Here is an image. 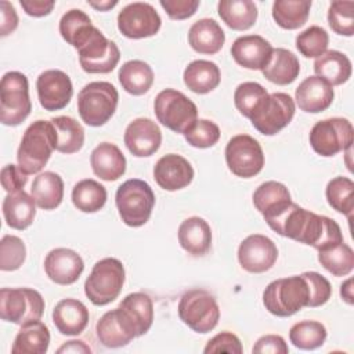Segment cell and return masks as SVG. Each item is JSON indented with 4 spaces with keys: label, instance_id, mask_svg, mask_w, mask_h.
<instances>
[{
    "label": "cell",
    "instance_id": "1",
    "mask_svg": "<svg viewBox=\"0 0 354 354\" xmlns=\"http://www.w3.org/2000/svg\"><path fill=\"white\" fill-rule=\"evenodd\" d=\"M266 223L281 236L313 246L317 250L343 242L340 225L333 218L310 212L295 202Z\"/></svg>",
    "mask_w": 354,
    "mask_h": 354
},
{
    "label": "cell",
    "instance_id": "2",
    "mask_svg": "<svg viewBox=\"0 0 354 354\" xmlns=\"http://www.w3.org/2000/svg\"><path fill=\"white\" fill-rule=\"evenodd\" d=\"M266 310L277 317H290L311 304V289L304 274L279 278L267 285L263 292Z\"/></svg>",
    "mask_w": 354,
    "mask_h": 354
},
{
    "label": "cell",
    "instance_id": "3",
    "mask_svg": "<svg viewBox=\"0 0 354 354\" xmlns=\"http://www.w3.org/2000/svg\"><path fill=\"white\" fill-rule=\"evenodd\" d=\"M57 148V131L51 120H36L25 130L17 151L18 166L24 173L36 174Z\"/></svg>",
    "mask_w": 354,
    "mask_h": 354
},
{
    "label": "cell",
    "instance_id": "4",
    "mask_svg": "<svg viewBox=\"0 0 354 354\" xmlns=\"http://www.w3.org/2000/svg\"><path fill=\"white\" fill-rule=\"evenodd\" d=\"M115 203L122 221L137 228L149 220L155 206V194L147 181L130 178L116 189Z\"/></svg>",
    "mask_w": 354,
    "mask_h": 354
},
{
    "label": "cell",
    "instance_id": "5",
    "mask_svg": "<svg viewBox=\"0 0 354 354\" xmlns=\"http://www.w3.org/2000/svg\"><path fill=\"white\" fill-rule=\"evenodd\" d=\"M126 271L120 260L105 257L93 266L84 282V293L94 306H106L120 295Z\"/></svg>",
    "mask_w": 354,
    "mask_h": 354
},
{
    "label": "cell",
    "instance_id": "6",
    "mask_svg": "<svg viewBox=\"0 0 354 354\" xmlns=\"http://www.w3.org/2000/svg\"><path fill=\"white\" fill-rule=\"evenodd\" d=\"M119 93L109 82H91L77 94L80 119L93 127L105 124L115 113Z\"/></svg>",
    "mask_w": 354,
    "mask_h": 354
},
{
    "label": "cell",
    "instance_id": "7",
    "mask_svg": "<svg viewBox=\"0 0 354 354\" xmlns=\"http://www.w3.org/2000/svg\"><path fill=\"white\" fill-rule=\"evenodd\" d=\"M30 111L28 77L18 71L4 73L0 82V122L4 126H18Z\"/></svg>",
    "mask_w": 354,
    "mask_h": 354
},
{
    "label": "cell",
    "instance_id": "8",
    "mask_svg": "<svg viewBox=\"0 0 354 354\" xmlns=\"http://www.w3.org/2000/svg\"><path fill=\"white\" fill-rule=\"evenodd\" d=\"M177 310L180 319L196 333L212 332L220 319V307L205 289L187 290L180 297Z\"/></svg>",
    "mask_w": 354,
    "mask_h": 354
},
{
    "label": "cell",
    "instance_id": "9",
    "mask_svg": "<svg viewBox=\"0 0 354 354\" xmlns=\"http://www.w3.org/2000/svg\"><path fill=\"white\" fill-rule=\"evenodd\" d=\"M153 111L158 122L180 134H184L198 119L196 105L174 88H165L156 95Z\"/></svg>",
    "mask_w": 354,
    "mask_h": 354
},
{
    "label": "cell",
    "instance_id": "10",
    "mask_svg": "<svg viewBox=\"0 0 354 354\" xmlns=\"http://www.w3.org/2000/svg\"><path fill=\"white\" fill-rule=\"evenodd\" d=\"M308 140L315 153L329 158L351 148L354 129L346 118H328L313 126Z\"/></svg>",
    "mask_w": 354,
    "mask_h": 354
},
{
    "label": "cell",
    "instance_id": "11",
    "mask_svg": "<svg viewBox=\"0 0 354 354\" xmlns=\"http://www.w3.org/2000/svg\"><path fill=\"white\" fill-rule=\"evenodd\" d=\"M44 313L43 296L30 288H3L0 290V318L17 325L40 319Z\"/></svg>",
    "mask_w": 354,
    "mask_h": 354
},
{
    "label": "cell",
    "instance_id": "12",
    "mask_svg": "<svg viewBox=\"0 0 354 354\" xmlns=\"http://www.w3.org/2000/svg\"><path fill=\"white\" fill-rule=\"evenodd\" d=\"M296 112L295 100L286 93L268 94L250 116L253 127L264 134L274 136L285 129Z\"/></svg>",
    "mask_w": 354,
    "mask_h": 354
},
{
    "label": "cell",
    "instance_id": "13",
    "mask_svg": "<svg viewBox=\"0 0 354 354\" xmlns=\"http://www.w3.org/2000/svg\"><path fill=\"white\" fill-rule=\"evenodd\" d=\"M225 162L232 174L250 178L264 167V152L256 138L249 134H236L225 145Z\"/></svg>",
    "mask_w": 354,
    "mask_h": 354
},
{
    "label": "cell",
    "instance_id": "14",
    "mask_svg": "<svg viewBox=\"0 0 354 354\" xmlns=\"http://www.w3.org/2000/svg\"><path fill=\"white\" fill-rule=\"evenodd\" d=\"M162 19L149 3L134 1L127 4L118 14V29L127 39H145L155 36Z\"/></svg>",
    "mask_w": 354,
    "mask_h": 354
},
{
    "label": "cell",
    "instance_id": "15",
    "mask_svg": "<svg viewBox=\"0 0 354 354\" xmlns=\"http://www.w3.org/2000/svg\"><path fill=\"white\" fill-rule=\"evenodd\" d=\"M77 54L79 64L87 73H109L120 59V51L116 43L106 39L100 29L77 50Z\"/></svg>",
    "mask_w": 354,
    "mask_h": 354
},
{
    "label": "cell",
    "instance_id": "16",
    "mask_svg": "<svg viewBox=\"0 0 354 354\" xmlns=\"http://www.w3.org/2000/svg\"><path fill=\"white\" fill-rule=\"evenodd\" d=\"M277 259V245L266 235L252 234L239 243L238 261L241 267L248 272H266L275 264Z\"/></svg>",
    "mask_w": 354,
    "mask_h": 354
},
{
    "label": "cell",
    "instance_id": "17",
    "mask_svg": "<svg viewBox=\"0 0 354 354\" xmlns=\"http://www.w3.org/2000/svg\"><path fill=\"white\" fill-rule=\"evenodd\" d=\"M116 313L123 326L134 337L145 335L153 322V303L144 292L127 295L116 307Z\"/></svg>",
    "mask_w": 354,
    "mask_h": 354
},
{
    "label": "cell",
    "instance_id": "18",
    "mask_svg": "<svg viewBox=\"0 0 354 354\" xmlns=\"http://www.w3.org/2000/svg\"><path fill=\"white\" fill-rule=\"evenodd\" d=\"M37 98L46 111H59L65 108L72 95L73 86L71 77L59 69H47L36 80Z\"/></svg>",
    "mask_w": 354,
    "mask_h": 354
},
{
    "label": "cell",
    "instance_id": "19",
    "mask_svg": "<svg viewBox=\"0 0 354 354\" xmlns=\"http://www.w3.org/2000/svg\"><path fill=\"white\" fill-rule=\"evenodd\" d=\"M123 140L133 156L147 158L159 149L162 144V131L152 119L137 118L127 124Z\"/></svg>",
    "mask_w": 354,
    "mask_h": 354
},
{
    "label": "cell",
    "instance_id": "20",
    "mask_svg": "<svg viewBox=\"0 0 354 354\" xmlns=\"http://www.w3.org/2000/svg\"><path fill=\"white\" fill-rule=\"evenodd\" d=\"M84 270L80 254L69 248H55L44 259V271L57 285L75 283Z\"/></svg>",
    "mask_w": 354,
    "mask_h": 354
},
{
    "label": "cell",
    "instance_id": "21",
    "mask_svg": "<svg viewBox=\"0 0 354 354\" xmlns=\"http://www.w3.org/2000/svg\"><path fill=\"white\" fill-rule=\"evenodd\" d=\"M153 178L156 184L166 191H178L191 184L194 169L181 155L167 153L159 158L153 166Z\"/></svg>",
    "mask_w": 354,
    "mask_h": 354
},
{
    "label": "cell",
    "instance_id": "22",
    "mask_svg": "<svg viewBox=\"0 0 354 354\" xmlns=\"http://www.w3.org/2000/svg\"><path fill=\"white\" fill-rule=\"evenodd\" d=\"M274 47L268 40L259 35H245L235 39L231 46L234 61L252 71H263L272 55Z\"/></svg>",
    "mask_w": 354,
    "mask_h": 354
},
{
    "label": "cell",
    "instance_id": "23",
    "mask_svg": "<svg viewBox=\"0 0 354 354\" xmlns=\"http://www.w3.org/2000/svg\"><path fill=\"white\" fill-rule=\"evenodd\" d=\"M333 98V86L315 75L306 77L295 91V104L307 113H318L328 109Z\"/></svg>",
    "mask_w": 354,
    "mask_h": 354
},
{
    "label": "cell",
    "instance_id": "24",
    "mask_svg": "<svg viewBox=\"0 0 354 354\" xmlns=\"http://www.w3.org/2000/svg\"><path fill=\"white\" fill-rule=\"evenodd\" d=\"M88 310L77 299H62L53 310V322L58 332L65 336L80 335L88 324Z\"/></svg>",
    "mask_w": 354,
    "mask_h": 354
},
{
    "label": "cell",
    "instance_id": "25",
    "mask_svg": "<svg viewBox=\"0 0 354 354\" xmlns=\"http://www.w3.org/2000/svg\"><path fill=\"white\" fill-rule=\"evenodd\" d=\"M93 173L104 181H116L126 171V158L112 142L98 144L90 155Z\"/></svg>",
    "mask_w": 354,
    "mask_h": 354
},
{
    "label": "cell",
    "instance_id": "26",
    "mask_svg": "<svg viewBox=\"0 0 354 354\" xmlns=\"http://www.w3.org/2000/svg\"><path fill=\"white\" fill-rule=\"evenodd\" d=\"M178 243L192 256H205L212 246V228L202 217L192 216L181 221L178 227Z\"/></svg>",
    "mask_w": 354,
    "mask_h": 354
},
{
    "label": "cell",
    "instance_id": "27",
    "mask_svg": "<svg viewBox=\"0 0 354 354\" xmlns=\"http://www.w3.org/2000/svg\"><path fill=\"white\" fill-rule=\"evenodd\" d=\"M225 41V33L212 18H201L195 21L188 30V43L191 48L199 54H217Z\"/></svg>",
    "mask_w": 354,
    "mask_h": 354
},
{
    "label": "cell",
    "instance_id": "28",
    "mask_svg": "<svg viewBox=\"0 0 354 354\" xmlns=\"http://www.w3.org/2000/svg\"><path fill=\"white\" fill-rule=\"evenodd\" d=\"M292 203L290 192L285 184L279 181H266L253 192V205L261 213L264 220H268Z\"/></svg>",
    "mask_w": 354,
    "mask_h": 354
},
{
    "label": "cell",
    "instance_id": "29",
    "mask_svg": "<svg viewBox=\"0 0 354 354\" xmlns=\"http://www.w3.org/2000/svg\"><path fill=\"white\" fill-rule=\"evenodd\" d=\"M36 206L33 196L24 189L7 194L1 205L6 224L14 230H26L35 220Z\"/></svg>",
    "mask_w": 354,
    "mask_h": 354
},
{
    "label": "cell",
    "instance_id": "30",
    "mask_svg": "<svg viewBox=\"0 0 354 354\" xmlns=\"http://www.w3.org/2000/svg\"><path fill=\"white\" fill-rule=\"evenodd\" d=\"M50 330L40 319L29 321L21 325L14 343L11 346L12 354H44L50 346Z\"/></svg>",
    "mask_w": 354,
    "mask_h": 354
},
{
    "label": "cell",
    "instance_id": "31",
    "mask_svg": "<svg viewBox=\"0 0 354 354\" xmlns=\"http://www.w3.org/2000/svg\"><path fill=\"white\" fill-rule=\"evenodd\" d=\"M184 84L196 94L213 91L221 80V72L217 64L207 59H195L187 65L183 73Z\"/></svg>",
    "mask_w": 354,
    "mask_h": 354
},
{
    "label": "cell",
    "instance_id": "32",
    "mask_svg": "<svg viewBox=\"0 0 354 354\" xmlns=\"http://www.w3.org/2000/svg\"><path fill=\"white\" fill-rule=\"evenodd\" d=\"M58 28L62 39L76 50L82 48L98 29L91 24L90 17L77 8L66 11L61 17Z\"/></svg>",
    "mask_w": 354,
    "mask_h": 354
},
{
    "label": "cell",
    "instance_id": "33",
    "mask_svg": "<svg viewBox=\"0 0 354 354\" xmlns=\"http://www.w3.org/2000/svg\"><path fill=\"white\" fill-rule=\"evenodd\" d=\"M261 72L268 82L278 86H286L295 82L299 76L300 62L292 51L278 47L272 50V55Z\"/></svg>",
    "mask_w": 354,
    "mask_h": 354
},
{
    "label": "cell",
    "instance_id": "34",
    "mask_svg": "<svg viewBox=\"0 0 354 354\" xmlns=\"http://www.w3.org/2000/svg\"><path fill=\"white\" fill-rule=\"evenodd\" d=\"M30 192L40 209L54 210L64 199V181L54 171H43L35 177Z\"/></svg>",
    "mask_w": 354,
    "mask_h": 354
},
{
    "label": "cell",
    "instance_id": "35",
    "mask_svg": "<svg viewBox=\"0 0 354 354\" xmlns=\"http://www.w3.org/2000/svg\"><path fill=\"white\" fill-rule=\"evenodd\" d=\"M351 61L337 50H328L314 61L315 76L322 77L332 86L346 83L351 76Z\"/></svg>",
    "mask_w": 354,
    "mask_h": 354
},
{
    "label": "cell",
    "instance_id": "36",
    "mask_svg": "<svg viewBox=\"0 0 354 354\" xmlns=\"http://www.w3.org/2000/svg\"><path fill=\"white\" fill-rule=\"evenodd\" d=\"M217 11L223 22L232 30H248L257 21V7L252 0H220Z\"/></svg>",
    "mask_w": 354,
    "mask_h": 354
},
{
    "label": "cell",
    "instance_id": "37",
    "mask_svg": "<svg viewBox=\"0 0 354 354\" xmlns=\"http://www.w3.org/2000/svg\"><path fill=\"white\" fill-rule=\"evenodd\" d=\"M118 79L126 93L131 95H142L148 93L153 84V71L147 62L131 59L120 66Z\"/></svg>",
    "mask_w": 354,
    "mask_h": 354
},
{
    "label": "cell",
    "instance_id": "38",
    "mask_svg": "<svg viewBox=\"0 0 354 354\" xmlns=\"http://www.w3.org/2000/svg\"><path fill=\"white\" fill-rule=\"evenodd\" d=\"M310 8L308 0H277L272 4V18L282 29L295 30L307 22Z\"/></svg>",
    "mask_w": 354,
    "mask_h": 354
},
{
    "label": "cell",
    "instance_id": "39",
    "mask_svg": "<svg viewBox=\"0 0 354 354\" xmlns=\"http://www.w3.org/2000/svg\"><path fill=\"white\" fill-rule=\"evenodd\" d=\"M106 196L105 187L93 178L80 180L72 188V203L83 213L101 210L106 202Z\"/></svg>",
    "mask_w": 354,
    "mask_h": 354
},
{
    "label": "cell",
    "instance_id": "40",
    "mask_svg": "<svg viewBox=\"0 0 354 354\" xmlns=\"http://www.w3.org/2000/svg\"><path fill=\"white\" fill-rule=\"evenodd\" d=\"M95 332L100 343L108 348H119L127 346L134 336L120 322L116 308L106 311L97 322Z\"/></svg>",
    "mask_w": 354,
    "mask_h": 354
},
{
    "label": "cell",
    "instance_id": "41",
    "mask_svg": "<svg viewBox=\"0 0 354 354\" xmlns=\"http://www.w3.org/2000/svg\"><path fill=\"white\" fill-rule=\"evenodd\" d=\"M57 131V151L61 153H75L84 144L83 126L71 116H57L51 119Z\"/></svg>",
    "mask_w": 354,
    "mask_h": 354
},
{
    "label": "cell",
    "instance_id": "42",
    "mask_svg": "<svg viewBox=\"0 0 354 354\" xmlns=\"http://www.w3.org/2000/svg\"><path fill=\"white\" fill-rule=\"evenodd\" d=\"M328 332L324 324L313 319H304L292 325L289 330L290 343L300 350H315L326 340Z\"/></svg>",
    "mask_w": 354,
    "mask_h": 354
},
{
    "label": "cell",
    "instance_id": "43",
    "mask_svg": "<svg viewBox=\"0 0 354 354\" xmlns=\"http://www.w3.org/2000/svg\"><path fill=\"white\" fill-rule=\"evenodd\" d=\"M319 264L335 277H346L354 268V252L353 249L340 242L324 250H318Z\"/></svg>",
    "mask_w": 354,
    "mask_h": 354
},
{
    "label": "cell",
    "instance_id": "44",
    "mask_svg": "<svg viewBox=\"0 0 354 354\" xmlns=\"http://www.w3.org/2000/svg\"><path fill=\"white\" fill-rule=\"evenodd\" d=\"M325 196L332 209L351 218L354 209V183L351 178L344 176L332 178L326 185Z\"/></svg>",
    "mask_w": 354,
    "mask_h": 354
},
{
    "label": "cell",
    "instance_id": "45",
    "mask_svg": "<svg viewBox=\"0 0 354 354\" xmlns=\"http://www.w3.org/2000/svg\"><path fill=\"white\" fill-rule=\"evenodd\" d=\"M329 35L318 25H311L296 36V48L306 58H318L328 51Z\"/></svg>",
    "mask_w": 354,
    "mask_h": 354
},
{
    "label": "cell",
    "instance_id": "46",
    "mask_svg": "<svg viewBox=\"0 0 354 354\" xmlns=\"http://www.w3.org/2000/svg\"><path fill=\"white\" fill-rule=\"evenodd\" d=\"M328 24L335 33L351 37L354 35V1H332L328 8Z\"/></svg>",
    "mask_w": 354,
    "mask_h": 354
},
{
    "label": "cell",
    "instance_id": "47",
    "mask_svg": "<svg viewBox=\"0 0 354 354\" xmlns=\"http://www.w3.org/2000/svg\"><path fill=\"white\" fill-rule=\"evenodd\" d=\"M268 95L267 90L257 82H243L234 93V102L236 109L248 119H250L254 109Z\"/></svg>",
    "mask_w": 354,
    "mask_h": 354
},
{
    "label": "cell",
    "instance_id": "48",
    "mask_svg": "<svg viewBox=\"0 0 354 354\" xmlns=\"http://www.w3.org/2000/svg\"><path fill=\"white\" fill-rule=\"evenodd\" d=\"M26 259V246L17 235H3L0 241V270L15 271Z\"/></svg>",
    "mask_w": 354,
    "mask_h": 354
},
{
    "label": "cell",
    "instance_id": "49",
    "mask_svg": "<svg viewBox=\"0 0 354 354\" xmlns=\"http://www.w3.org/2000/svg\"><path fill=\"white\" fill-rule=\"evenodd\" d=\"M185 141L195 148H210L220 140V127L207 119H196L184 133Z\"/></svg>",
    "mask_w": 354,
    "mask_h": 354
},
{
    "label": "cell",
    "instance_id": "50",
    "mask_svg": "<svg viewBox=\"0 0 354 354\" xmlns=\"http://www.w3.org/2000/svg\"><path fill=\"white\" fill-rule=\"evenodd\" d=\"M307 278L311 289V304L310 307H319L324 306L332 296V286L330 282L315 271H306L303 272Z\"/></svg>",
    "mask_w": 354,
    "mask_h": 354
},
{
    "label": "cell",
    "instance_id": "51",
    "mask_svg": "<svg viewBox=\"0 0 354 354\" xmlns=\"http://www.w3.org/2000/svg\"><path fill=\"white\" fill-rule=\"evenodd\" d=\"M243 351L239 337L231 332H221L212 337L203 348V353H232L241 354Z\"/></svg>",
    "mask_w": 354,
    "mask_h": 354
},
{
    "label": "cell",
    "instance_id": "52",
    "mask_svg": "<svg viewBox=\"0 0 354 354\" xmlns=\"http://www.w3.org/2000/svg\"><path fill=\"white\" fill-rule=\"evenodd\" d=\"M159 4L166 11L169 18L181 21L192 17L196 12L201 1L199 0H160Z\"/></svg>",
    "mask_w": 354,
    "mask_h": 354
},
{
    "label": "cell",
    "instance_id": "53",
    "mask_svg": "<svg viewBox=\"0 0 354 354\" xmlns=\"http://www.w3.org/2000/svg\"><path fill=\"white\" fill-rule=\"evenodd\" d=\"M28 183V174L21 170L18 165H6L1 169V185L7 194H14L22 191Z\"/></svg>",
    "mask_w": 354,
    "mask_h": 354
},
{
    "label": "cell",
    "instance_id": "54",
    "mask_svg": "<svg viewBox=\"0 0 354 354\" xmlns=\"http://www.w3.org/2000/svg\"><path fill=\"white\" fill-rule=\"evenodd\" d=\"M289 347L279 335H264L257 339L252 353L254 354H288Z\"/></svg>",
    "mask_w": 354,
    "mask_h": 354
},
{
    "label": "cell",
    "instance_id": "55",
    "mask_svg": "<svg viewBox=\"0 0 354 354\" xmlns=\"http://www.w3.org/2000/svg\"><path fill=\"white\" fill-rule=\"evenodd\" d=\"M0 15H1L0 35L4 37V36L11 35L17 29L18 15H17V11H15L14 6L7 0L0 1Z\"/></svg>",
    "mask_w": 354,
    "mask_h": 354
},
{
    "label": "cell",
    "instance_id": "56",
    "mask_svg": "<svg viewBox=\"0 0 354 354\" xmlns=\"http://www.w3.org/2000/svg\"><path fill=\"white\" fill-rule=\"evenodd\" d=\"M19 4L28 15L40 18V17L48 15L53 11L55 1H53V0H21Z\"/></svg>",
    "mask_w": 354,
    "mask_h": 354
},
{
    "label": "cell",
    "instance_id": "57",
    "mask_svg": "<svg viewBox=\"0 0 354 354\" xmlns=\"http://www.w3.org/2000/svg\"><path fill=\"white\" fill-rule=\"evenodd\" d=\"M57 353H77V354H90L91 348L82 340H69L65 342L58 350Z\"/></svg>",
    "mask_w": 354,
    "mask_h": 354
},
{
    "label": "cell",
    "instance_id": "58",
    "mask_svg": "<svg viewBox=\"0 0 354 354\" xmlns=\"http://www.w3.org/2000/svg\"><path fill=\"white\" fill-rule=\"evenodd\" d=\"M340 296L347 304L354 303V295H353V278H347L342 285H340Z\"/></svg>",
    "mask_w": 354,
    "mask_h": 354
},
{
    "label": "cell",
    "instance_id": "59",
    "mask_svg": "<svg viewBox=\"0 0 354 354\" xmlns=\"http://www.w3.org/2000/svg\"><path fill=\"white\" fill-rule=\"evenodd\" d=\"M118 4L116 0H104V1H88V6H91L93 8H95L97 11H108L111 8H113Z\"/></svg>",
    "mask_w": 354,
    "mask_h": 354
}]
</instances>
